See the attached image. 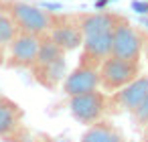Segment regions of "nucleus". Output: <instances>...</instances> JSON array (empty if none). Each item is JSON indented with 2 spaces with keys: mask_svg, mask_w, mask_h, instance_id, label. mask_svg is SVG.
<instances>
[{
  "mask_svg": "<svg viewBox=\"0 0 148 142\" xmlns=\"http://www.w3.org/2000/svg\"><path fill=\"white\" fill-rule=\"evenodd\" d=\"M97 73H99V85L108 93H114V91L126 87L128 83H132L140 75V65H138V61H128V59L110 55L97 67Z\"/></svg>",
  "mask_w": 148,
  "mask_h": 142,
  "instance_id": "nucleus-1",
  "label": "nucleus"
},
{
  "mask_svg": "<svg viewBox=\"0 0 148 142\" xmlns=\"http://www.w3.org/2000/svg\"><path fill=\"white\" fill-rule=\"evenodd\" d=\"M110 97L103 93V91H87V93H79V95H73L69 97V112L71 116L85 124V126H91L95 122H99L103 118V114L110 110Z\"/></svg>",
  "mask_w": 148,
  "mask_h": 142,
  "instance_id": "nucleus-2",
  "label": "nucleus"
},
{
  "mask_svg": "<svg viewBox=\"0 0 148 142\" xmlns=\"http://www.w3.org/2000/svg\"><path fill=\"white\" fill-rule=\"evenodd\" d=\"M8 16L14 21L16 29L29 35H43L53 29V16L39 6L27 2H8Z\"/></svg>",
  "mask_w": 148,
  "mask_h": 142,
  "instance_id": "nucleus-3",
  "label": "nucleus"
},
{
  "mask_svg": "<svg viewBox=\"0 0 148 142\" xmlns=\"http://www.w3.org/2000/svg\"><path fill=\"white\" fill-rule=\"evenodd\" d=\"M142 45H144L142 35L128 21L120 23L112 33V55L114 57L128 59V61H138L140 53H142Z\"/></svg>",
  "mask_w": 148,
  "mask_h": 142,
  "instance_id": "nucleus-4",
  "label": "nucleus"
},
{
  "mask_svg": "<svg viewBox=\"0 0 148 142\" xmlns=\"http://www.w3.org/2000/svg\"><path fill=\"white\" fill-rule=\"evenodd\" d=\"M99 87V73L97 69H91V67H83V65H77L71 73L65 75L63 79V91L65 95L73 97V95H79V93H87V91H93Z\"/></svg>",
  "mask_w": 148,
  "mask_h": 142,
  "instance_id": "nucleus-5",
  "label": "nucleus"
},
{
  "mask_svg": "<svg viewBox=\"0 0 148 142\" xmlns=\"http://www.w3.org/2000/svg\"><path fill=\"white\" fill-rule=\"evenodd\" d=\"M41 39L37 35L21 33L10 41V63L16 67H33L39 53Z\"/></svg>",
  "mask_w": 148,
  "mask_h": 142,
  "instance_id": "nucleus-6",
  "label": "nucleus"
},
{
  "mask_svg": "<svg viewBox=\"0 0 148 142\" xmlns=\"http://www.w3.org/2000/svg\"><path fill=\"white\" fill-rule=\"evenodd\" d=\"M146 93H148V77L146 75H142V77L138 75L132 83H128L126 87L114 91L110 104L112 106H120L122 110H126V112L132 114L142 104V99L146 97Z\"/></svg>",
  "mask_w": 148,
  "mask_h": 142,
  "instance_id": "nucleus-7",
  "label": "nucleus"
},
{
  "mask_svg": "<svg viewBox=\"0 0 148 142\" xmlns=\"http://www.w3.org/2000/svg\"><path fill=\"white\" fill-rule=\"evenodd\" d=\"M126 19L114 14V12H93V14H85L81 16L79 29L85 35H95V33H106V31H114L120 23H124Z\"/></svg>",
  "mask_w": 148,
  "mask_h": 142,
  "instance_id": "nucleus-8",
  "label": "nucleus"
},
{
  "mask_svg": "<svg viewBox=\"0 0 148 142\" xmlns=\"http://www.w3.org/2000/svg\"><path fill=\"white\" fill-rule=\"evenodd\" d=\"M49 39H51L63 53L73 51V49H77L79 45H83V33H81L79 25H69V23H63V25L53 27Z\"/></svg>",
  "mask_w": 148,
  "mask_h": 142,
  "instance_id": "nucleus-9",
  "label": "nucleus"
},
{
  "mask_svg": "<svg viewBox=\"0 0 148 142\" xmlns=\"http://www.w3.org/2000/svg\"><path fill=\"white\" fill-rule=\"evenodd\" d=\"M79 142H126V138L112 122L99 120L83 132Z\"/></svg>",
  "mask_w": 148,
  "mask_h": 142,
  "instance_id": "nucleus-10",
  "label": "nucleus"
},
{
  "mask_svg": "<svg viewBox=\"0 0 148 142\" xmlns=\"http://www.w3.org/2000/svg\"><path fill=\"white\" fill-rule=\"evenodd\" d=\"M23 120V112L21 108L8 99V97H0V136H10L18 130Z\"/></svg>",
  "mask_w": 148,
  "mask_h": 142,
  "instance_id": "nucleus-11",
  "label": "nucleus"
},
{
  "mask_svg": "<svg viewBox=\"0 0 148 142\" xmlns=\"http://www.w3.org/2000/svg\"><path fill=\"white\" fill-rule=\"evenodd\" d=\"M33 73L37 77V81L49 89H53L59 81H63V77L67 75V63H65V55L55 59L53 63L49 65H43V67H33Z\"/></svg>",
  "mask_w": 148,
  "mask_h": 142,
  "instance_id": "nucleus-12",
  "label": "nucleus"
},
{
  "mask_svg": "<svg viewBox=\"0 0 148 142\" xmlns=\"http://www.w3.org/2000/svg\"><path fill=\"white\" fill-rule=\"evenodd\" d=\"M65 53L51 41V39H45V41H41V45H39V53H37V59H35V65L33 67H43V65H49V63H53L55 59H59V57H63Z\"/></svg>",
  "mask_w": 148,
  "mask_h": 142,
  "instance_id": "nucleus-13",
  "label": "nucleus"
},
{
  "mask_svg": "<svg viewBox=\"0 0 148 142\" xmlns=\"http://www.w3.org/2000/svg\"><path fill=\"white\" fill-rule=\"evenodd\" d=\"M16 37V25L14 21L4 14V12H0V47L2 45H10V41Z\"/></svg>",
  "mask_w": 148,
  "mask_h": 142,
  "instance_id": "nucleus-14",
  "label": "nucleus"
},
{
  "mask_svg": "<svg viewBox=\"0 0 148 142\" xmlns=\"http://www.w3.org/2000/svg\"><path fill=\"white\" fill-rule=\"evenodd\" d=\"M132 116H134L136 124H140V126H148V93H146V97L142 99V104L132 112Z\"/></svg>",
  "mask_w": 148,
  "mask_h": 142,
  "instance_id": "nucleus-15",
  "label": "nucleus"
},
{
  "mask_svg": "<svg viewBox=\"0 0 148 142\" xmlns=\"http://www.w3.org/2000/svg\"><path fill=\"white\" fill-rule=\"evenodd\" d=\"M132 8H134L138 14H146V12H148V2H142V0H134V2H132Z\"/></svg>",
  "mask_w": 148,
  "mask_h": 142,
  "instance_id": "nucleus-16",
  "label": "nucleus"
},
{
  "mask_svg": "<svg viewBox=\"0 0 148 142\" xmlns=\"http://www.w3.org/2000/svg\"><path fill=\"white\" fill-rule=\"evenodd\" d=\"M110 2H114V0H95V8H106Z\"/></svg>",
  "mask_w": 148,
  "mask_h": 142,
  "instance_id": "nucleus-17",
  "label": "nucleus"
},
{
  "mask_svg": "<svg viewBox=\"0 0 148 142\" xmlns=\"http://www.w3.org/2000/svg\"><path fill=\"white\" fill-rule=\"evenodd\" d=\"M53 142H69L67 138H57V140H53Z\"/></svg>",
  "mask_w": 148,
  "mask_h": 142,
  "instance_id": "nucleus-18",
  "label": "nucleus"
},
{
  "mask_svg": "<svg viewBox=\"0 0 148 142\" xmlns=\"http://www.w3.org/2000/svg\"><path fill=\"white\" fill-rule=\"evenodd\" d=\"M0 97H2V91H0Z\"/></svg>",
  "mask_w": 148,
  "mask_h": 142,
  "instance_id": "nucleus-19",
  "label": "nucleus"
},
{
  "mask_svg": "<svg viewBox=\"0 0 148 142\" xmlns=\"http://www.w3.org/2000/svg\"><path fill=\"white\" fill-rule=\"evenodd\" d=\"M146 27H148V21H146Z\"/></svg>",
  "mask_w": 148,
  "mask_h": 142,
  "instance_id": "nucleus-20",
  "label": "nucleus"
}]
</instances>
